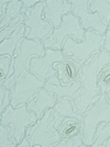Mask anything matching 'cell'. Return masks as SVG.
I'll use <instances>...</instances> for the list:
<instances>
[{"label": "cell", "mask_w": 110, "mask_h": 147, "mask_svg": "<svg viewBox=\"0 0 110 147\" xmlns=\"http://www.w3.org/2000/svg\"><path fill=\"white\" fill-rule=\"evenodd\" d=\"M110 63V53L101 49L86 61L80 71L79 90L71 98L74 110L80 115H85L89 105L95 103L101 97V92L98 87V74L104 65Z\"/></svg>", "instance_id": "6da1fadb"}, {"label": "cell", "mask_w": 110, "mask_h": 147, "mask_svg": "<svg viewBox=\"0 0 110 147\" xmlns=\"http://www.w3.org/2000/svg\"><path fill=\"white\" fill-rule=\"evenodd\" d=\"M44 55H45V47L42 41L29 40L26 37L21 40L17 45V49L12 56V67L14 68V73L12 76L8 77L5 80V82L0 86H3L8 90H11L19 76L24 70L30 71L31 59L37 56L42 57Z\"/></svg>", "instance_id": "7a4b0ae2"}, {"label": "cell", "mask_w": 110, "mask_h": 147, "mask_svg": "<svg viewBox=\"0 0 110 147\" xmlns=\"http://www.w3.org/2000/svg\"><path fill=\"white\" fill-rule=\"evenodd\" d=\"M58 117L60 114L54 109H49L35 124L26 129L25 137L29 140L31 146L52 147L55 143L61 141L58 131L54 129V122Z\"/></svg>", "instance_id": "3957f363"}, {"label": "cell", "mask_w": 110, "mask_h": 147, "mask_svg": "<svg viewBox=\"0 0 110 147\" xmlns=\"http://www.w3.org/2000/svg\"><path fill=\"white\" fill-rule=\"evenodd\" d=\"M105 43V34H99L92 30H86L85 38L77 43L73 37H66L63 47L64 56H72L76 61L84 65L94 54L103 49Z\"/></svg>", "instance_id": "277c9868"}, {"label": "cell", "mask_w": 110, "mask_h": 147, "mask_svg": "<svg viewBox=\"0 0 110 147\" xmlns=\"http://www.w3.org/2000/svg\"><path fill=\"white\" fill-rule=\"evenodd\" d=\"M85 33L86 31L81 28L79 18L69 12L68 14L63 16L62 24L57 29H55L51 35L43 38L42 43L45 49L63 51L67 35H72L76 42L80 43L85 38Z\"/></svg>", "instance_id": "5b68a950"}, {"label": "cell", "mask_w": 110, "mask_h": 147, "mask_svg": "<svg viewBox=\"0 0 110 147\" xmlns=\"http://www.w3.org/2000/svg\"><path fill=\"white\" fill-rule=\"evenodd\" d=\"M39 120L35 112L30 111L26 104H20L17 108H13L10 104L3 113H1V124L6 126H11V140H16L17 144H20L25 136L26 129L35 124ZM18 146V145H17Z\"/></svg>", "instance_id": "8992f818"}, {"label": "cell", "mask_w": 110, "mask_h": 147, "mask_svg": "<svg viewBox=\"0 0 110 147\" xmlns=\"http://www.w3.org/2000/svg\"><path fill=\"white\" fill-rule=\"evenodd\" d=\"M110 122V103L107 100V93H101V97L95 103L89 105L84 115L83 141L85 146H92L94 136L100 123Z\"/></svg>", "instance_id": "52a82bcc"}, {"label": "cell", "mask_w": 110, "mask_h": 147, "mask_svg": "<svg viewBox=\"0 0 110 147\" xmlns=\"http://www.w3.org/2000/svg\"><path fill=\"white\" fill-rule=\"evenodd\" d=\"M45 85V80L24 70L16 80L11 89V105L17 108L20 104H26Z\"/></svg>", "instance_id": "ba28073f"}, {"label": "cell", "mask_w": 110, "mask_h": 147, "mask_svg": "<svg viewBox=\"0 0 110 147\" xmlns=\"http://www.w3.org/2000/svg\"><path fill=\"white\" fill-rule=\"evenodd\" d=\"M44 2L41 1L37 3L35 7L32 9H29L24 12V25L30 29V34L26 38L29 40H40L42 41L43 38L49 36L53 32V25L50 22L45 21L43 18L44 13Z\"/></svg>", "instance_id": "9c48e42d"}, {"label": "cell", "mask_w": 110, "mask_h": 147, "mask_svg": "<svg viewBox=\"0 0 110 147\" xmlns=\"http://www.w3.org/2000/svg\"><path fill=\"white\" fill-rule=\"evenodd\" d=\"M69 3H72V13L79 18L80 24L84 30H94L99 34H105L108 26L105 25L101 17L97 12H89V1L88 0H68Z\"/></svg>", "instance_id": "30bf717a"}, {"label": "cell", "mask_w": 110, "mask_h": 147, "mask_svg": "<svg viewBox=\"0 0 110 147\" xmlns=\"http://www.w3.org/2000/svg\"><path fill=\"white\" fill-rule=\"evenodd\" d=\"M64 58L65 56L63 54V51L45 49V55L42 57H33L31 59L30 73L41 79H49L50 77L56 75L53 65L57 61H64Z\"/></svg>", "instance_id": "8fae6325"}, {"label": "cell", "mask_w": 110, "mask_h": 147, "mask_svg": "<svg viewBox=\"0 0 110 147\" xmlns=\"http://www.w3.org/2000/svg\"><path fill=\"white\" fill-rule=\"evenodd\" d=\"M83 65L72 56H66L64 61H57L53 65L56 75L63 86L80 82V71Z\"/></svg>", "instance_id": "7c38bea8"}, {"label": "cell", "mask_w": 110, "mask_h": 147, "mask_svg": "<svg viewBox=\"0 0 110 147\" xmlns=\"http://www.w3.org/2000/svg\"><path fill=\"white\" fill-rule=\"evenodd\" d=\"M72 3L63 0H45L43 19L57 29L62 24L63 16L72 12Z\"/></svg>", "instance_id": "4fadbf2b"}, {"label": "cell", "mask_w": 110, "mask_h": 147, "mask_svg": "<svg viewBox=\"0 0 110 147\" xmlns=\"http://www.w3.org/2000/svg\"><path fill=\"white\" fill-rule=\"evenodd\" d=\"M56 103H57L56 94L46 91L44 88H42L26 103V107L30 111L35 112L37 119H41L43 117V114H44V112L46 110H49V109L54 108V105Z\"/></svg>", "instance_id": "5bb4252c"}, {"label": "cell", "mask_w": 110, "mask_h": 147, "mask_svg": "<svg viewBox=\"0 0 110 147\" xmlns=\"http://www.w3.org/2000/svg\"><path fill=\"white\" fill-rule=\"evenodd\" d=\"M80 87H81L80 82H76V84L68 85V86H63L60 79H58V77H57V75H54V76L50 77L49 79L45 80V85H44L43 88L46 91L56 94L57 100H61L64 97L72 98L74 94L77 92V90H79Z\"/></svg>", "instance_id": "9a60e30c"}, {"label": "cell", "mask_w": 110, "mask_h": 147, "mask_svg": "<svg viewBox=\"0 0 110 147\" xmlns=\"http://www.w3.org/2000/svg\"><path fill=\"white\" fill-rule=\"evenodd\" d=\"M25 31H26V26L24 25V23L19 25L10 36L7 37L6 40H3L1 42V44H0V54L1 55L13 56L19 42L25 37Z\"/></svg>", "instance_id": "2e32d148"}, {"label": "cell", "mask_w": 110, "mask_h": 147, "mask_svg": "<svg viewBox=\"0 0 110 147\" xmlns=\"http://www.w3.org/2000/svg\"><path fill=\"white\" fill-rule=\"evenodd\" d=\"M84 122L75 117H64L61 124L58 125L57 131L62 138H69L77 134H83Z\"/></svg>", "instance_id": "e0dca14e"}, {"label": "cell", "mask_w": 110, "mask_h": 147, "mask_svg": "<svg viewBox=\"0 0 110 147\" xmlns=\"http://www.w3.org/2000/svg\"><path fill=\"white\" fill-rule=\"evenodd\" d=\"M23 7V2L19 0H11L8 7H7L6 13L2 18H0V29L3 30V28H7L11 23L13 19H16L21 14V10Z\"/></svg>", "instance_id": "ac0fdd59"}, {"label": "cell", "mask_w": 110, "mask_h": 147, "mask_svg": "<svg viewBox=\"0 0 110 147\" xmlns=\"http://www.w3.org/2000/svg\"><path fill=\"white\" fill-rule=\"evenodd\" d=\"M54 111H56L61 117H75L78 119L79 121L84 122V117L78 114L76 111L74 110V107L72 104L71 98L69 97H64L63 99H61L57 103L54 105Z\"/></svg>", "instance_id": "d6986e66"}, {"label": "cell", "mask_w": 110, "mask_h": 147, "mask_svg": "<svg viewBox=\"0 0 110 147\" xmlns=\"http://www.w3.org/2000/svg\"><path fill=\"white\" fill-rule=\"evenodd\" d=\"M88 9L92 12H97L105 25L109 26L110 23V1L109 0H92L89 1Z\"/></svg>", "instance_id": "ffe728a7"}, {"label": "cell", "mask_w": 110, "mask_h": 147, "mask_svg": "<svg viewBox=\"0 0 110 147\" xmlns=\"http://www.w3.org/2000/svg\"><path fill=\"white\" fill-rule=\"evenodd\" d=\"M97 82L101 93H108L110 91V63L104 65L100 69Z\"/></svg>", "instance_id": "44dd1931"}, {"label": "cell", "mask_w": 110, "mask_h": 147, "mask_svg": "<svg viewBox=\"0 0 110 147\" xmlns=\"http://www.w3.org/2000/svg\"><path fill=\"white\" fill-rule=\"evenodd\" d=\"M108 137H110V122L103 123L100 126H98L96 129V133L94 136V143L92 147H101L104 143Z\"/></svg>", "instance_id": "7402d4cb"}, {"label": "cell", "mask_w": 110, "mask_h": 147, "mask_svg": "<svg viewBox=\"0 0 110 147\" xmlns=\"http://www.w3.org/2000/svg\"><path fill=\"white\" fill-rule=\"evenodd\" d=\"M12 68V56L1 55L0 57V85L5 82L9 77V73Z\"/></svg>", "instance_id": "603a6c76"}, {"label": "cell", "mask_w": 110, "mask_h": 147, "mask_svg": "<svg viewBox=\"0 0 110 147\" xmlns=\"http://www.w3.org/2000/svg\"><path fill=\"white\" fill-rule=\"evenodd\" d=\"M11 132L12 127L11 126H6L3 124L0 125V146L1 147H14L17 146V141H10L9 138L11 137Z\"/></svg>", "instance_id": "cb8c5ba5"}, {"label": "cell", "mask_w": 110, "mask_h": 147, "mask_svg": "<svg viewBox=\"0 0 110 147\" xmlns=\"http://www.w3.org/2000/svg\"><path fill=\"white\" fill-rule=\"evenodd\" d=\"M84 147V141H83V134H77L69 137V138H62L58 143H55L52 147Z\"/></svg>", "instance_id": "d4e9b609"}, {"label": "cell", "mask_w": 110, "mask_h": 147, "mask_svg": "<svg viewBox=\"0 0 110 147\" xmlns=\"http://www.w3.org/2000/svg\"><path fill=\"white\" fill-rule=\"evenodd\" d=\"M11 103V90L7 89L3 98H0V113H3L5 109H7Z\"/></svg>", "instance_id": "484cf974"}, {"label": "cell", "mask_w": 110, "mask_h": 147, "mask_svg": "<svg viewBox=\"0 0 110 147\" xmlns=\"http://www.w3.org/2000/svg\"><path fill=\"white\" fill-rule=\"evenodd\" d=\"M22 2H23V7H22L21 13H24L26 10L32 9L33 7L37 6V3H40L41 1L40 0H22Z\"/></svg>", "instance_id": "4316f807"}, {"label": "cell", "mask_w": 110, "mask_h": 147, "mask_svg": "<svg viewBox=\"0 0 110 147\" xmlns=\"http://www.w3.org/2000/svg\"><path fill=\"white\" fill-rule=\"evenodd\" d=\"M103 49H105V51H107V52L110 53V23H109V26H108V30L105 33V43H104V46H103Z\"/></svg>", "instance_id": "83f0119b"}, {"label": "cell", "mask_w": 110, "mask_h": 147, "mask_svg": "<svg viewBox=\"0 0 110 147\" xmlns=\"http://www.w3.org/2000/svg\"><path fill=\"white\" fill-rule=\"evenodd\" d=\"M11 0H1L0 1V18H2L3 16H5V13H6V10H7V7H8V3L10 2Z\"/></svg>", "instance_id": "f1b7e54d"}, {"label": "cell", "mask_w": 110, "mask_h": 147, "mask_svg": "<svg viewBox=\"0 0 110 147\" xmlns=\"http://www.w3.org/2000/svg\"><path fill=\"white\" fill-rule=\"evenodd\" d=\"M18 146H20V147H31V144H30V142H29V140H28L26 137H24V138L21 141V143L18 144Z\"/></svg>", "instance_id": "f546056e"}, {"label": "cell", "mask_w": 110, "mask_h": 147, "mask_svg": "<svg viewBox=\"0 0 110 147\" xmlns=\"http://www.w3.org/2000/svg\"><path fill=\"white\" fill-rule=\"evenodd\" d=\"M101 147H110V137H108V138L103 143Z\"/></svg>", "instance_id": "4dcf8cb0"}, {"label": "cell", "mask_w": 110, "mask_h": 147, "mask_svg": "<svg viewBox=\"0 0 110 147\" xmlns=\"http://www.w3.org/2000/svg\"><path fill=\"white\" fill-rule=\"evenodd\" d=\"M107 100H108V102L110 103V91L107 93Z\"/></svg>", "instance_id": "1f68e13d"}]
</instances>
